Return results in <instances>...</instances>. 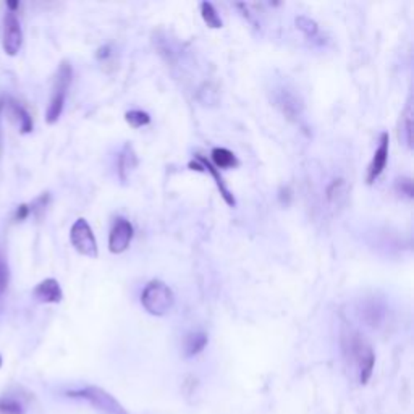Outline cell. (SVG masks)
Listing matches in <instances>:
<instances>
[{
  "label": "cell",
  "instance_id": "cell-2",
  "mask_svg": "<svg viewBox=\"0 0 414 414\" xmlns=\"http://www.w3.org/2000/svg\"><path fill=\"white\" fill-rule=\"evenodd\" d=\"M141 304L149 314L165 316L175 304V295L172 288L160 280H153L146 285L141 295Z\"/></svg>",
  "mask_w": 414,
  "mask_h": 414
},
{
  "label": "cell",
  "instance_id": "cell-4",
  "mask_svg": "<svg viewBox=\"0 0 414 414\" xmlns=\"http://www.w3.org/2000/svg\"><path fill=\"white\" fill-rule=\"evenodd\" d=\"M70 242L81 256L91 257V259H96L99 256L96 237H94L93 228L86 219H78L73 225H71Z\"/></svg>",
  "mask_w": 414,
  "mask_h": 414
},
{
  "label": "cell",
  "instance_id": "cell-19",
  "mask_svg": "<svg viewBox=\"0 0 414 414\" xmlns=\"http://www.w3.org/2000/svg\"><path fill=\"white\" fill-rule=\"evenodd\" d=\"M125 120L131 128H143L150 123V117L148 112L143 110H130L125 114Z\"/></svg>",
  "mask_w": 414,
  "mask_h": 414
},
{
  "label": "cell",
  "instance_id": "cell-16",
  "mask_svg": "<svg viewBox=\"0 0 414 414\" xmlns=\"http://www.w3.org/2000/svg\"><path fill=\"white\" fill-rule=\"evenodd\" d=\"M207 341H209V338H207V335L204 332H191L187 335V338H184V356L187 357H193L196 355H199L201 351H203L206 348Z\"/></svg>",
  "mask_w": 414,
  "mask_h": 414
},
{
  "label": "cell",
  "instance_id": "cell-25",
  "mask_svg": "<svg viewBox=\"0 0 414 414\" xmlns=\"http://www.w3.org/2000/svg\"><path fill=\"white\" fill-rule=\"evenodd\" d=\"M4 107H5V99L0 97V123H2V112H4ZM0 130H2V125H0ZM2 133V131H0Z\"/></svg>",
  "mask_w": 414,
  "mask_h": 414
},
{
  "label": "cell",
  "instance_id": "cell-11",
  "mask_svg": "<svg viewBox=\"0 0 414 414\" xmlns=\"http://www.w3.org/2000/svg\"><path fill=\"white\" fill-rule=\"evenodd\" d=\"M327 203L332 207V211L338 212L343 209V207L348 204V198H350V187L346 180L343 178H337L327 187Z\"/></svg>",
  "mask_w": 414,
  "mask_h": 414
},
{
  "label": "cell",
  "instance_id": "cell-24",
  "mask_svg": "<svg viewBox=\"0 0 414 414\" xmlns=\"http://www.w3.org/2000/svg\"><path fill=\"white\" fill-rule=\"evenodd\" d=\"M30 214H31V207L28 204H20L18 209H16V212H15V220L23 222L28 219V215Z\"/></svg>",
  "mask_w": 414,
  "mask_h": 414
},
{
  "label": "cell",
  "instance_id": "cell-12",
  "mask_svg": "<svg viewBox=\"0 0 414 414\" xmlns=\"http://www.w3.org/2000/svg\"><path fill=\"white\" fill-rule=\"evenodd\" d=\"M189 167H191L193 170L196 169V170H206V172H209L211 175H212V178H214V180H215L217 188H219V191L222 194V198L225 199V203L228 206H235V204H237V203H235V198H233V194L230 193V189H228L225 187V183H223V178L220 177L219 170H217L215 167L212 165L211 162L207 160L206 158H203V155H198V158H196L194 162H189Z\"/></svg>",
  "mask_w": 414,
  "mask_h": 414
},
{
  "label": "cell",
  "instance_id": "cell-20",
  "mask_svg": "<svg viewBox=\"0 0 414 414\" xmlns=\"http://www.w3.org/2000/svg\"><path fill=\"white\" fill-rule=\"evenodd\" d=\"M296 26H298V30L303 31L304 36L307 37H314L319 30L316 21L307 18V16H298V18H296Z\"/></svg>",
  "mask_w": 414,
  "mask_h": 414
},
{
  "label": "cell",
  "instance_id": "cell-5",
  "mask_svg": "<svg viewBox=\"0 0 414 414\" xmlns=\"http://www.w3.org/2000/svg\"><path fill=\"white\" fill-rule=\"evenodd\" d=\"M21 46H23V30H21L20 20L16 16V12H10L4 16V26H2V47L4 52L15 57L20 52Z\"/></svg>",
  "mask_w": 414,
  "mask_h": 414
},
{
  "label": "cell",
  "instance_id": "cell-7",
  "mask_svg": "<svg viewBox=\"0 0 414 414\" xmlns=\"http://www.w3.org/2000/svg\"><path fill=\"white\" fill-rule=\"evenodd\" d=\"M350 348H351V353L356 356L357 365H360L361 384H367V380L372 376L376 356H374L371 346H369L366 341L360 337V335H351Z\"/></svg>",
  "mask_w": 414,
  "mask_h": 414
},
{
  "label": "cell",
  "instance_id": "cell-21",
  "mask_svg": "<svg viewBox=\"0 0 414 414\" xmlns=\"http://www.w3.org/2000/svg\"><path fill=\"white\" fill-rule=\"evenodd\" d=\"M0 414H23V406L15 398H0Z\"/></svg>",
  "mask_w": 414,
  "mask_h": 414
},
{
  "label": "cell",
  "instance_id": "cell-1",
  "mask_svg": "<svg viewBox=\"0 0 414 414\" xmlns=\"http://www.w3.org/2000/svg\"><path fill=\"white\" fill-rule=\"evenodd\" d=\"M71 80H73V70H71L70 61L64 60L59 65L57 73H55L52 96H50L46 110V122L49 125H54L55 122H59L61 112H64L65 107L66 94H69Z\"/></svg>",
  "mask_w": 414,
  "mask_h": 414
},
{
  "label": "cell",
  "instance_id": "cell-26",
  "mask_svg": "<svg viewBox=\"0 0 414 414\" xmlns=\"http://www.w3.org/2000/svg\"><path fill=\"white\" fill-rule=\"evenodd\" d=\"M7 7L10 12H15V10L20 7V2H7Z\"/></svg>",
  "mask_w": 414,
  "mask_h": 414
},
{
  "label": "cell",
  "instance_id": "cell-22",
  "mask_svg": "<svg viewBox=\"0 0 414 414\" xmlns=\"http://www.w3.org/2000/svg\"><path fill=\"white\" fill-rule=\"evenodd\" d=\"M8 280H10L8 266H7V262L4 261V257L0 256V296H2L5 292H7Z\"/></svg>",
  "mask_w": 414,
  "mask_h": 414
},
{
  "label": "cell",
  "instance_id": "cell-8",
  "mask_svg": "<svg viewBox=\"0 0 414 414\" xmlns=\"http://www.w3.org/2000/svg\"><path fill=\"white\" fill-rule=\"evenodd\" d=\"M133 225L130 220L123 219V217H117L114 222V227L109 233V251L114 254H122L130 248V243L133 239Z\"/></svg>",
  "mask_w": 414,
  "mask_h": 414
},
{
  "label": "cell",
  "instance_id": "cell-10",
  "mask_svg": "<svg viewBox=\"0 0 414 414\" xmlns=\"http://www.w3.org/2000/svg\"><path fill=\"white\" fill-rule=\"evenodd\" d=\"M32 298L37 303L59 304L64 300V292H61L60 283L55 278H46V280L39 282L36 288L32 290Z\"/></svg>",
  "mask_w": 414,
  "mask_h": 414
},
{
  "label": "cell",
  "instance_id": "cell-9",
  "mask_svg": "<svg viewBox=\"0 0 414 414\" xmlns=\"http://www.w3.org/2000/svg\"><path fill=\"white\" fill-rule=\"evenodd\" d=\"M389 143H390V138H389V133H382L380 134V139H379V146L376 149V153H374V158L371 165H369L367 169V177L366 180L369 184H372L374 182L377 180V178L382 175V172L385 170V167H387V160H389Z\"/></svg>",
  "mask_w": 414,
  "mask_h": 414
},
{
  "label": "cell",
  "instance_id": "cell-18",
  "mask_svg": "<svg viewBox=\"0 0 414 414\" xmlns=\"http://www.w3.org/2000/svg\"><path fill=\"white\" fill-rule=\"evenodd\" d=\"M201 15H203L204 23L209 28H214V30H219L223 26V21L220 15L217 13V10L211 2H203L201 4Z\"/></svg>",
  "mask_w": 414,
  "mask_h": 414
},
{
  "label": "cell",
  "instance_id": "cell-23",
  "mask_svg": "<svg viewBox=\"0 0 414 414\" xmlns=\"http://www.w3.org/2000/svg\"><path fill=\"white\" fill-rule=\"evenodd\" d=\"M396 189H398V193L405 194L408 199H413V182L411 178H398L396 180Z\"/></svg>",
  "mask_w": 414,
  "mask_h": 414
},
{
  "label": "cell",
  "instance_id": "cell-15",
  "mask_svg": "<svg viewBox=\"0 0 414 414\" xmlns=\"http://www.w3.org/2000/svg\"><path fill=\"white\" fill-rule=\"evenodd\" d=\"M400 139L401 143L406 144V148H413V104L411 99L408 100L405 110L401 112V119H400Z\"/></svg>",
  "mask_w": 414,
  "mask_h": 414
},
{
  "label": "cell",
  "instance_id": "cell-13",
  "mask_svg": "<svg viewBox=\"0 0 414 414\" xmlns=\"http://www.w3.org/2000/svg\"><path fill=\"white\" fill-rule=\"evenodd\" d=\"M8 112V115L12 117V120L16 123V126L20 128L21 133H31L32 131V119L30 115V112H28L23 105L20 102H16L15 99H10L7 97L5 99V107Z\"/></svg>",
  "mask_w": 414,
  "mask_h": 414
},
{
  "label": "cell",
  "instance_id": "cell-3",
  "mask_svg": "<svg viewBox=\"0 0 414 414\" xmlns=\"http://www.w3.org/2000/svg\"><path fill=\"white\" fill-rule=\"evenodd\" d=\"M70 396L73 398H80L88 401L89 405H93L96 410L104 414H128L119 401L107 391L99 389V387H85L76 391H70Z\"/></svg>",
  "mask_w": 414,
  "mask_h": 414
},
{
  "label": "cell",
  "instance_id": "cell-27",
  "mask_svg": "<svg viewBox=\"0 0 414 414\" xmlns=\"http://www.w3.org/2000/svg\"><path fill=\"white\" fill-rule=\"evenodd\" d=\"M0 366H2V356H0Z\"/></svg>",
  "mask_w": 414,
  "mask_h": 414
},
{
  "label": "cell",
  "instance_id": "cell-14",
  "mask_svg": "<svg viewBox=\"0 0 414 414\" xmlns=\"http://www.w3.org/2000/svg\"><path fill=\"white\" fill-rule=\"evenodd\" d=\"M138 158L131 144H125L119 154V160H117V169H119V177L122 182H128L130 173L136 169Z\"/></svg>",
  "mask_w": 414,
  "mask_h": 414
},
{
  "label": "cell",
  "instance_id": "cell-6",
  "mask_svg": "<svg viewBox=\"0 0 414 414\" xmlns=\"http://www.w3.org/2000/svg\"><path fill=\"white\" fill-rule=\"evenodd\" d=\"M273 102H276V107L282 112V115H285V119H288L290 122H298L301 119V115H303V99H301L300 94H296L295 89L292 88L282 86L276 89Z\"/></svg>",
  "mask_w": 414,
  "mask_h": 414
},
{
  "label": "cell",
  "instance_id": "cell-17",
  "mask_svg": "<svg viewBox=\"0 0 414 414\" xmlns=\"http://www.w3.org/2000/svg\"><path fill=\"white\" fill-rule=\"evenodd\" d=\"M211 158L215 169H233V167L239 165L237 155L225 148H214L211 153Z\"/></svg>",
  "mask_w": 414,
  "mask_h": 414
}]
</instances>
